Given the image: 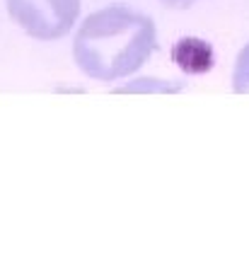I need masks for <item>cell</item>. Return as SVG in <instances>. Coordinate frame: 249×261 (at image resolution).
Listing matches in <instances>:
<instances>
[{
	"label": "cell",
	"instance_id": "obj_3",
	"mask_svg": "<svg viewBox=\"0 0 249 261\" xmlns=\"http://www.w3.org/2000/svg\"><path fill=\"white\" fill-rule=\"evenodd\" d=\"M172 61L184 73L201 75V73H208L213 68L215 56H213V48L208 41L196 39V37H184L172 46Z\"/></svg>",
	"mask_w": 249,
	"mask_h": 261
},
{
	"label": "cell",
	"instance_id": "obj_4",
	"mask_svg": "<svg viewBox=\"0 0 249 261\" xmlns=\"http://www.w3.org/2000/svg\"><path fill=\"white\" fill-rule=\"evenodd\" d=\"M232 90L237 94H249V44L240 48L232 68Z\"/></svg>",
	"mask_w": 249,
	"mask_h": 261
},
{
	"label": "cell",
	"instance_id": "obj_1",
	"mask_svg": "<svg viewBox=\"0 0 249 261\" xmlns=\"http://www.w3.org/2000/svg\"><path fill=\"white\" fill-rule=\"evenodd\" d=\"M157 48L155 22L129 5H107L78 24L73 61L97 83H119L138 73Z\"/></svg>",
	"mask_w": 249,
	"mask_h": 261
},
{
	"label": "cell",
	"instance_id": "obj_2",
	"mask_svg": "<svg viewBox=\"0 0 249 261\" xmlns=\"http://www.w3.org/2000/svg\"><path fill=\"white\" fill-rule=\"evenodd\" d=\"M83 0H5L10 19L37 41H56L78 24Z\"/></svg>",
	"mask_w": 249,
	"mask_h": 261
},
{
	"label": "cell",
	"instance_id": "obj_6",
	"mask_svg": "<svg viewBox=\"0 0 249 261\" xmlns=\"http://www.w3.org/2000/svg\"><path fill=\"white\" fill-rule=\"evenodd\" d=\"M160 3H162V5H169V8H191L198 0H160Z\"/></svg>",
	"mask_w": 249,
	"mask_h": 261
},
{
	"label": "cell",
	"instance_id": "obj_5",
	"mask_svg": "<svg viewBox=\"0 0 249 261\" xmlns=\"http://www.w3.org/2000/svg\"><path fill=\"white\" fill-rule=\"evenodd\" d=\"M140 90H148V92H153V90H157V92H175L179 87L165 83V80H155V77H140V80H133L131 85L119 87V92H140Z\"/></svg>",
	"mask_w": 249,
	"mask_h": 261
}]
</instances>
